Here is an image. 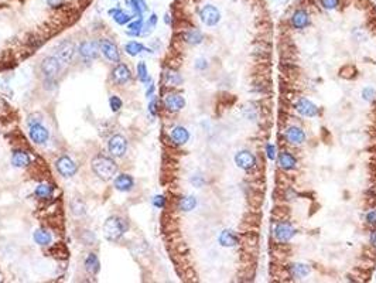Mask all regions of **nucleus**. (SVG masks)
Here are the masks:
<instances>
[{"mask_svg": "<svg viewBox=\"0 0 376 283\" xmlns=\"http://www.w3.org/2000/svg\"><path fill=\"white\" fill-rule=\"evenodd\" d=\"M92 170L102 180H111L117 171V165L111 157L106 156H97L92 160Z\"/></svg>", "mask_w": 376, "mask_h": 283, "instance_id": "nucleus-1", "label": "nucleus"}, {"mask_svg": "<svg viewBox=\"0 0 376 283\" xmlns=\"http://www.w3.org/2000/svg\"><path fill=\"white\" fill-rule=\"evenodd\" d=\"M128 225L119 216H109L103 224V235L108 241H117L123 233H126Z\"/></svg>", "mask_w": 376, "mask_h": 283, "instance_id": "nucleus-2", "label": "nucleus"}, {"mask_svg": "<svg viewBox=\"0 0 376 283\" xmlns=\"http://www.w3.org/2000/svg\"><path fill=\"white\" fill-rule=\"evenodd\" d=\"M108 149H109V153H111L114 157H123L125 153H126V149H128L126 137H123L122 134H114V136H112V137L109 139Z\"/></svg>", "mask_w": 376, "mask_h": 283, "instance_id": "nucleus-3", "label": "nucleus"}, {"mask_svg": "<svg viewBox=\"0 0 376 283\" xmlns=\"http://www.w3.org/2000/svg\"><path fill=\"white\" fill-rule=\"evenodd\" d=\"M199 17H201V21L205 24V26H210L213 27L215 24H218V21L221 20V13L219 10L213 6V4H207L201 9L199 12Z\"/></svg>", "mask_w": 376, "mask_h": 283, "instance_id": "nucleus-4", "label": "nucleus"}, {"mask_svg": "<svg viewBox=\"0 0 376 283\" xmlns=\"http://www.w3.org/2000/svg\"><path fill=\"white\" fill-rule=\"evenodd\" d=\"M99 50L102 51V54L105 55L106 60L112 61V63H119L120 61V52L117 50L116 44L112 43L108 38H103L99 41Z\"/></svg>", "mask_w": 376, "mask_h": 283, "instance_id": "nucleus-5", "label": "nucleus"}, {"mask_svg": "<svg viewBox=\"0 0 376 283\" xmlns=\"http://www.w3.org/2000/svg\"><path fill=\"white\" fill-rule=\"evenodd\" d=\"M275 235H276V239L278 242H289L295 235V230L289 221L284 219V221H280L276 225Z\"/></svg>", "mask_w": 376, "mask_h": 283, "instance_id": "nucleus-6", "label": "nucleus"}, {"mask_svg": "<svg viewBox=\"0 0 376 283\" xmlns=\"http://www.w3.org/2000/svg\"><path fill=\"white\" fill-rule=\"evenodd\" d=\"M57 170L63 177H72L77 174L78 166L68 156H63L57 160Z\"/></svg>", "mask_w": 376, "mask_h": 283, "instance_id": "nucleus-7", "label": "nucleus"}, {"mask_svg": "<svg viewBox=\"0 0 376 283\" xmlns=\"http://www.w3.org/2000/svg\"><path fill=\"white\" fill-rule=\"evenodd\" d=\"M60 68H61V64H60L58 57H47V58H44V61L41 64V71L46 75V78H49V80H52L60 72Z\"/></svg>", "mask_w": 376, "mask_h": 283, "instance_id": "nucleus-8", "label": "nucleus"}, {"mask_svg": "<svg viewBox=\"0 0 376 283\" xmlns=\"http://www.w3.org/2000/svg\"><path fill=\"white\" fill-rule=\"evenodd\" d=\"M235 163L238 165V167H241V168L247 171V170L256 166V157L247 150H241L235 156Z\"/></svg>", "mask_w": 376, "mask_h": 283, "instance_id": "nucleus-9", "label": "nucleus"}, {"mask_svg": "<svg viewBox=\"0 0 376 283\" xmlns=\"http://www.w3.org/2000/svg\"><path fill=\"white\" fill-rule=\"evenodd\" d=\"M78 51H80V55H81L83 60L91 61V60H94V58L98 57L99 43H95V41H83V43H81V46L78 47Z\"/></svg>", "mask_w": 376, "mask_h": 283, "instance_id": "nucleus-10", "label": "nucleus"}, {"mask_svg": "<svg viewBox=\"0 0 376 283\" xmlns=\"http://www.w3.org/2000/svg\"><path fill=\"white\" fill-rule=\"evenodd\" d=\"M131 78V72L126 64H119L112 71V80L116 85H125Z\"/></svg>", "mask_w": 376, "mask_h": 283, "instance_id": "nucleus-11", "label": "nucleus"}, {"mask_svg": "<svg viewBox=\"0 0 376 283\" xmlns=\"http://www.w3.org/2000/svg\"><path fill=\"white\" fill-rule=\"evenodd\" d=\"M30 137H32V140H33L34 143H37V145H44L49 137V129L44 128V126L40 125V123L32 125V126H30Z\"/></svg>", "mask_w": 376, "mask_h": 283, "instance_id": "nucleus-12", "label": "nucleus"}, {"mask_svg": "<svg viewBox=\"0 0 376 283\" xmlns=\"http://www.w3.org/2000/svg\"><path fill=\"white\" fill-rule=\"evenodd\" d=\"M295 109L300 115L307 117H314L318 115V108L311 102V100H306V98H301L298 100V102L295 103Z\"/></svg>", "mask_w": 376, "mask_h": 283, "instance_id": "nucleus-13", "label": "nucleus"}, {"mask_svg": "<svg viewBox=\"0 0 376 283\" xmlns=\"http://www.w3.org/2000/svg\"><path fill=\"white\" fill-rule=\"evenodd\" d=\"M164 105L170 112H179L185 106V100L179 94H170L164 98Z\"/></svg>", "mask_w": 376, "mask_h": 283, "instance_id": "nucleus-14", "label": "nucleus"}, {"mask_svg": "<svg viewBox=\"0 0 376 283\" xmlns=\"http://www.w3.org/2000/svg\"><path fill=\"white\" fill-rule=\"evenodd\" d=\"M241 241H242L244 250L255 253L258 250V244H259V235L255 231H246V233H242Z\"/></svg>", "mask_w": 376, "mask_h": 283, "instance_id": "nucleus-15", "label": "nucleus"}, {"mask_svg": "<svg viewBox=\"0 0 376 283\" xmlns=\"http://www.w3.org/2000/svg\"><path fill=\"white\" fill-rule=\"evenodd\" d=\"M246 199H247V204H249L252 208H255V210L261 208L263 204V199H264L263 190L250 187V188L246 191Z\"/></svg>", "mask_w": 376, "mask_h": 283, "instance_id": "nucleus-16", "label": "nucleus"}, {"mask_svg": "<svg viewBox=\"0 0 376 283\" xmlns=\"http://www.w3.org/2000/svg\"><path fill=\"white\" fill-rule=\"evenodd\" d=\"M310 24V16L304 9H298L295 10L292 16V26L297 30H303Z\"/></svg>", "mask_w": 376, "mask_h": 283, "instance_id": "nucleus-17", "label": "nucleus"}, {"mask_svg": "<svg viewBox=\"0 0 376 283\" xmlns=\"http://www.w3.org/2000/svg\"><path fill=\"white\" fill-rule=\"evenodd\" d=\"M286 137L287 140L292 143V145H303L306 142V133L303 132L301 128H297V126H290L287 128L286 131Z\"/></svg>", "mask_w": 376, "mask_h": 283, "instance_id": "nucleus-18", "label": "nucleus"}, {"mask_svg": "<svg viewBox=\"0 0 376 283\" xmlns=\"http://www.w3.org/2000/svg\"><path fill=\"white\" fill-rule=\"evenodd\" d=\"M261 221H262V216L256 211H250L247 213L244 216V221H242V228H246L247 231H255L259 225H261Z\"/></svg>", "mask_w": 376, "mask_h": 283, "instance_id": "nucleus-19", "label": "nucleus"}, {"mask_svg": "<svg viewBox=\"0 0 376 283\" xmlns=\"http://www.w3.org/2000/svg\"><path fill=\"white\" fill-rule=\"evenodd\" d=\"M218 241H219V244H221L222 247L233 248V247H236V245L239 244L241 238L233 233V231H230V230H224V231L221 233V235H219Z\"/></svg>", "mask_w": 376, "mask_h": 283, "instance_id": "nucleus-20", "label": "nucleus"}, {"mask_svg": "<svg viewBox=\"0 0 376 283\" xmlns=\"http://www.w3.org/2000/svg\"><path fill=\"white\" fill-rule=\"evenodd\" d=\"M134 185V180L131 177V174H120L114 179V188L119 190V191H131Z\"/></svg>", "mask_w": 376, "mask_h": 283, "instance_id": "nucleus-21", "label": "nucleus"}, {"mask_svg": "<svg viewBox=\"0 0 376 283\" xmlns=\"http://www.w3.org/2000/svg\"><path fill=\"white\" fill-rule=\"evenodd\" d=\"M57 54H58V58L61 60V61H64V63H68V61H71V58H72V55H74V52H75V46L71 43V41H64L58 49H57Z\"/></svg>", "mask_w": 376, "mask_h": 283, "instance_id": "nucleus-22", "label": "nucleus"}, {"mask_svg": "<svg viewBox=\"0 0 376 283\" xmlns=\"http://www.w3.org/2000/svg\"><path fill=\"white\" fill-rule=\"evenodd\" d=\"M278 163H280V166H281L283 170H293L295 165H297V160H295V157L290 151L283 150L278 154Z\"/></svg>", "mask_w": 376, "mask_h": 283, "instance_id": "nucleus-23", "label": "nucleus"}, {"mask_svg": "<svg viewBox=\"0 0 376 283\" xmlns=\"http://www.w3.org/2000/svg\"><path fill=\"white\" fill-rule=\"evenodd\" d=\"M171 140L176 143V145H185L190 139V133L188 131L184 128V126H176L173 131H171Z\"/></svg>", "mask_w": 376, "mask_h": 283, "instance_id": "nucleus-24", "label": "nucleus"}, {"mask_svg": "<svg viewBox=\"0 0 376 283\" xmlns=\"http://www.w3.org/2000/svg\"><path fill=\"white\" fill-rule=\"evenodd\" d=\"M12 165L15 167H27L30 165V157L26 151L23 150H15L13 154H12Z\"/></svg>", "mask_w": 376, "mask_h": 283, "instance_id": "nucleus-25", "label": "nucleus"}, {"mask_svg": "<svg viewBox=\"0 0 376 283\" xmlns=\"http://www.w3.org/2000/svg\"><path fill=\"white\" fill-rule=\"evenodd\" d=\"M109 15L114 17V20L119 24V26H123V24H128L131 20V15H128L126 12H123L122 9H111L109 10Z\"/></svg>", "mask_w": 376, "mask_h": 283, "instance_id": "nucleus-26", "label": "nucleus"}, {"mask_svg": "<svg viewBox=\"0 0 376 283\" xmlns=\"http://www.w3.org/2000/svg\"><path fill=\"white\" fill-rule=\"evenodd\" d=\"M196 207V199L194 196H185L179 201V210L184 213H190Z\"/></svg>", "mask_w": 376, "mask_h": 283, "instance_id": "nucleus-27", "label": "nucleus"}, {"mask_svg": "<svg viewBox=\"0 0 376 283\" xmlns=\"http://www.w3.org/2000/svg\"><path fill=\"white\" fill-rule=\"evenodd\" d=\"M184 40L188 44H191V46H198V44L202 43L204 35H202V33L198 29H193V30H190V32H187V33L184 34Z\"/></svg>", "mask_w": 376, "mask_h": 283, "instance_id": "nucleus-28", "label": "nucleus"}, {"mask_svg": "<svg viewBox=\"0 0 376 283\" xmlns=\"http://www.w3.org/2000/svg\"><path fill=\"white\" fill-rule=\"evenodd\" d=\"M85 266H86V270L92 275H97L100 269V264H99L98 256L95 253H89L88 258L85 259Z\"/></svg>", "mask_w": 376, "mask_h": 283, "instance_id": "nucleus-29", "label": "nucleus"}, {"mask_svg": "<svg viewBox=\"0 0 376 283\" xmlns=\"http://www.w3.org/2000/svg\"><path fill=\"white\" fill-rule=\"evenodd\" d=\"M290 267V273L294 278H306L311 272V267L306 264H293Z\"/></svg>", "mask_w": 376, "mask_h": 283, "instance_id": "nucleus-30", "label": "nucleus"}, {"mask_svg": "<svg viewBox=\"0 0 376 283\" xmlns=\"http://www.w3.org/2000/svg\"><path fill=\"white\" fill-rule=\"evenodd\" d=\"M272 216L275 218V219H278V221H284V219H287L289 216H290V208L286 205V204H278L276 205L275 208H273V211H272Z\"/></svg>", "mask_w": 376, "mask_h": 283, "instance_id": "nucleus-31", "label": "nucleus"}, {"mask_svg": "<svg viewBox=\"0 0 376 283\" xmlns=\"http://www.w3.org/2000/svg\"><path fill=\"white\" fill-rule=\"evenodd\" d=\"M51 239H52L51 233H47L46 230H37V231L34 233V241H35V244H38V245H41V247L49 245V242H51Z\"/></svg>", "mask_w": 376, "mask_h": 283, "instance_id": "nucleus-32", "label": "nucleus"}, {"mask_svg": "<svg viewBox=\"0 0 376 283\" xmlns=\"http://www.w3.org/2000/svg\"><path fill=\"white\" fill-rule=\"evenodd\" d=\"M125 50H126V52L129 54V55H137V54H140L142 51H150L147 50L143 44H140V43H137V41H129L126 46H125Z\"/></svg>", "mask_w": 376, "mask_h": 283, "instance_id": "nucleus-33", "label": "nucleus"}, {"mask_svg": "<svg viewBox=\"0 0 376 283\" xmlns=\"http://www.w3.org/2000/svg\"><path fill=\"white\" fill-rule=\"evenodd\" d=\"M357 68L354 67V66H351V64H348V66H343L341 69H340V77L343 78V80H354L355 77H357Z\"/></svg>", "mask_w": 376, "mask_h": 283, "instance_id": "nucleus-34", "label": "nucleus"}, {"mask_svg": "<svg viewBox=\"0 0 376 283\" xmlns=\"http://www.w3.org/2000/svg\"><path fill=\"white\" fill-rule=\"evenodd\" d=\"M35 196L38 199H49L52 196V187L49 184H40L35 188Z\"/></svg>", "mask_w": 376, "mask_h": 283, "instance_id": "nucleus-35", "label": "nucleus"}, {"mask_svg": "<svg viewBox=\"0 0 376 283\" xmlns=\"http://www.w3.org/2000/svg\"><path fill=\"white\" fill-rule=\"evenodd\" d=\"M128 29H129V30H128V34H129V35H139V34H142V30H143V18L139 17L137 20L131 21Z\"/></svg>", "mask_w": 376, "mask_h": 283, "instance_id": "nucleus-36", "label": "nucleus"}, {"mask_svg": "<svg viewBox=\"0 0 376 283\" xmlns=\"http://www.w3.org/2000/svg\"><path fill=\"white\" fill-rule=\"evenodd\" d=\"M276 180H278V185L280 188H287L290 185V177L286 174V170L284 171H278Z\"/></svg>", "mask_w": 376, "mask_h": 283, "instance_id": "nucleus-37", "label": "nucleus"}, {"mask_svg": "<svg viewBox=\"0 0 376 283\" xmlns=\"http://www.w3.org/2000/svg\"><path fill=\"white\" fill-rule=\"evenodd\" d=\"M137 75H139V80H140L142 83H146L150 81V78H148L147 67H146V64H145V63H139V64H137Z\"/></svg>", "mask_w": 376, "mask_h": 283, "instance_id": "nucleus-38", "label": "nucleus"}, {"mask_svg": "<svg viewBox=\"0 0 376 283\" xmlns=\"http://www.w3.org/2000/svg\"><path fill=\"white\" fill-rule=\"evenodd\" d=\"M156 24H157V15H151L150 18L146 21V26H143L142 34H146V35H147L148 33H151L153 29L156 27Z\"/></svg>", "mask_w": 376, "mask_h": 283, "instance_id": "nucleus-39", "label": "nucleus"}, {"mask_svg": "<svg viewBox=\"0 0 376 283\" xmlns=\"http://www.w3.org/2000/svg\"><path fill=\"white\" fill-rule=\"evenodd\" d=\"M165 80H167V83H171V85H180L182 83V78L180 77V74H177L174 71H168L165 74Z\"/></svg>", "mask_w": 376, "mask_h": 283, "instance_id": "nucleus-40", "label": "nucleus"}, {"mask_svg": "<svg viewBox=\"0 0 376 283\" xmlns=\"http://www.w3.org/2000/svg\"><path fill=\"white\" fill-rule=\"evenodd\" d=\"M129 4H131V12H133V15L137 17H142L143 12H145L143 6H142L137 0H129Z\"/></svg>", "mask_w": 376, "mask_h": 283, "instance_id": "nucleus-41", "label": "nucleus"}, {"mask_svg": "<svg viewBox=\"0 0 376 283\" xmlns=\"http://www.w3.org/2000/svg\"><path fill=\"white\" fill-rule=\"evenodd\" d=\"M71 210H72V213H74L75 216H82V214L85 213V205H83V202H81V201L77 199V200L72 201Z\"/></svg>", "mask_w": 376, "mask_h": 283, "instance_id": "nucleus-42", "label": "nucleus"}, {"mask_svg": "<svg viewBox=\"0 0 376 283\" xmlns=\"http://www.w3.org/2000/svg\"><path fill=\"white\" fill-rule=\"evenodd\" d=\"M362 98L368 102H372V100H376V91L371 86H366L363 91H362Z\"/></svg>", "mask_w": 376, "mask_h": 283, "instance_id": "nucleus-43", "label": "nucleus"}, {"mask_svg": "<svg viewBox=\"0 0 376 283\" xmlns=\"http://www.w3.org/2000/svg\"><path fill=\"white\" fill-rule=\"evenodd\" d=\"M109 105H111V109H112L114 112H117V111L122 108L123 102H122V100H120L119 97L112 95V97H111V100H109Z\"/></svg>", "mask_w": 376, "mask_h": 283, "instance_id": "nucleus-44", "label": "nucleus"}, {"mask_svg": "<svg viewBox=\"0 0 376 283\" xmlns=\"http://www.w3.org/2000/svg\"><path fill=\"white\" fill-rule=\"evenodd\" d=\"M363 258H368L371 261H376V247L371 245V247H366L363 248Z\"/></svg>", "mask_w": 376, "mask_h": 283, "instance_id": "nucleus-45", "label": "nucleus"}, {"mask_svg": "<svg viewBox=\"0 0 376 283\" xmlns=\"http://www.w3.org/2000/svg\"><path fill=\"white\" fill-rule=\"evenodd\" d=\"M321 4L324 9L332 10V9H337V6L340 4V0H321Z\"/></svg>", "mask_w": 376, "mask_h": 283, "instance_id": "nucleus-46", "label": "nucleus"}, {"mask_svg": "<svg viewBox=\"0 0 376 283\" xmlns=\"http://www.w3.org/2000/svg\"><path fill=\"white\" fill-rule=\"evenodd\" d=\"M153 204H154V207H157V208H164V207H165V199H164L163 196H156V197L153 199Z\"/></svg>", "mask_w": 376, "mask_h": 283, "instance_id": "nucleus-47", "label": "nucleus"}, {"mask_svg": "<svg viewBox=\"0 0 376 283\" xmlns=\"http://www.w3.org/2000/svg\"><path fill=\"white\" fill-rule=\"evenodd\" d=\"M366 221H368V224H371V225H376V207L372 211H369V213L366 214Z\"/></svg>", "mask_w": 376, "mask_h": 283, "instance_id": "nucleus-48", "label": "nucleus"}, {"mask_svg": "<svg viewBox=\"0 0 376 283\" xmlns=\"http://www.w3.org/2000/svg\"><path fill=\"white\" fill-rule=\"evenodd\" d=\"M191 184H194L196 187H201V185L204 184L202 176H201V174H194V176L191 177Z\"/></svg>", "mask_w": 376, "mask_h": 283, "instance_id": "nucleus-49", "label": "nucleus"}, {"mask_svg": "<svg viewBox=\"0 0 376 283\" xmlns=\"http://www.w3.org/2000/svg\"><path fill=\"white\" fill-rule=\"evenodd\" d=\"M266 151H267V157L270 160H275V157H276V148L273 145H267L266 146Z\"/></svg>", "mask_w": 376, "mask_h": 283, "instance_id": "nucleus-50", "label": "nucleus"}, {"mask_svg": "<svg viewBox=\"0 0 376 283\" xmlns=\"http://www.w3.org/2000/svg\"><path fill=\"white\" fill-rule=\"evenodd\" d=\"M207 67H208V64H207V60H198V61L196 63V69H205Z\"/></svg>", "mask_w": 376, "mask_h": 283, "instance_id": "nucleus-51", "label": "nucleus"}, {"mask_svg": "<svg viewBox=\"0 0 376 283\" xmlns=\"http://www.w3.org/2000/svg\"><path fill=\"white\" fill-rule=\"evenodd\" d=\"M156 106H157V102H156V100H151V102H150V105H148V111L151 112V115H156V114H157Z\"/></svg>", "mask_w": 376, "mask_h": 283, "instance_id": "nucleus-52", "label": "nucleus"}, {"mask_svg": "<svg viewBox=\"0 0 376 283\" xmlns=\"http://www.w3.org/2000/svg\"><path fill=\"white\" fill-rule=\"evenodd\" d=\"M369 241H371V245L376 247V231H372V233H371V238H369Z\"/></svg>", "mask_w": 376, "mask_h": 283, "instance_id": "nucleus-53", "label": "nucleus"}, {"mask_svg": "<svg viewBox=\"0 0 376 283\" xmlns=\"http://www.w3.org/2000/svg\"><path fill=\"white\" fill-rule=\"evenodd\" d=\"M153 91H154V86H153V85H150V86H148L147 92H146V97L150 98V97H151V94H153Z\"/></svg>", "mask_w": 376, "mask_h": 283, "instance_id": "nucleus-54", "label": "nucleus"}, {"mask_svg": "<svg viewBox=\"0 0 376 283\" xmlns=\"http://www.w3.org/2000/svg\"><path fill=\"white\" fill-rule=\"evenodd\" d=\"M137 1L143 6V9H145V10H147V4H146V1H145V0H137Z\"/></svg>", "mask_w": 376, "mask_h": 283, "instance_id": "nucleus-55", "label": "nucleus"}, {"mask_svg": "<svg viewBox=\"0 0 376 283\" xmlns=\"http://www.w3.org/2000/svg\"><path fill=\"white\" fill-rule=\"evenodd\" d=\"M165 23H170V16L168 15H165Z\"/></svg>", "mask_w": 376, "mask_h": 283, "instance_id": "nucleus-56", "label": "nucleus"}, {"mask_svg": "<svg viewBox=\"0 0 376 283\" xmlns=\"http://www.w3.org/2000/svg\"><path fill=\"white\" fill-rule=\"evenodd\" d=\"M374 114H376V106H375V111H374Z\"/></svg>", "mask_w": 376, "mask_h": 283, "instance_id": "nucleus-57", "label": "nucleus"}]
</instances>
